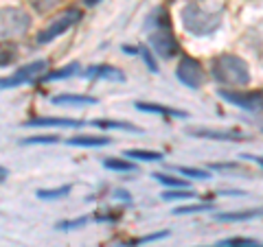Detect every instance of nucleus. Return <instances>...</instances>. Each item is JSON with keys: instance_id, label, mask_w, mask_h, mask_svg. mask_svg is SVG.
<instances>
[{"instance_id": "nucleus-32", "label": "nucleus", "mask_w": 263, "mask_h": 247, "mask_svg": "<svg viewBox=\"0 0 263 247\" xmlns=\"http://www.w3.org/2000/svg\"><path fill=\"white\" fill-rule=\"evenodd\" d=\"M114 199H121V201H132V197L125 193V191H114Z\"/></svg>"}, {"instance_id": "nucleus-26", "label": "nucleus", "mask_w": 263, "mask_h": 247, "mask_svg": "<svg viewBox=\"0 0 263 247\" xmlns=\"http://www.w3.org/2000/svg\"><path fill=\"white\" fill-rule=\"evenodd\" d=\"M195 193L186 191V188H174V191H167L162 193V199L164 201H174V199H193Z\"/></svg>"}, {"instance_id": "nucleus-31", "label": "nucleus", "mask_w": 263, "mask_h": 247, "mask_svg": "<svg viewBox=\"0 0 263 247\" xmlns=\"http://www.w3.org/2000/svg\"><path fill=\"white\" fill-rule=\"evenodd\" d=\"M95 219L97 221H114V219H119V215H114V212H97Z\"/></svg>"}, {"instance_id": "nucleus-8", "label": "nucleus", "mask_w": 263, "mask_h": 247, "mask_svg": "<svg viewBox=\"0 0 263 247\" xmlns=\"http://www.w3.org/2000/svg\"><path fill=\"white\" fill-rule=\"evenodd\" d=\"M24 127H62V129H81L88 125L86 120H77V118H60V116H40V118H29L22 122Z\"/></svg>"}, {"instance_id": "nucleus-18", "label": "nucleus", "mask_w": 263, "mask_h": 247, "mask_svg": "<svg viewBox=\"0 0 263 247\" xmlns=\"http://www.w3.org/2000/svg\"><path fill=\"white\" fill-rule=\"evenodd\" d=\"M72 191V184H64V186H57V188H42L37 191V199H44V201H55V199H62Z\"/></svg>"}, {"instance_id": "nucleus-16", "label": "nucleus", "mask_w": 263, "mask_h": 247, "mask_svg": "<svg viewBox=\"0 0 263 247\" xmlns=\"http://www.w3.org/2000/svg\"><path fill=\"white\" fill-rule=\"evenodd\" d=\"M90 125H95L99 129H121V131H134V134H143L141 127L132 125V122H123V120H105V118H97Z\"/></svg>"}, {"instance_id": "nucleus-23", "label": "nucleus", "mask_w": 263, "mask_h": 247, "mask_svg": "<svg viewBox=\"0 0 263 247\" xmlns=\"http://www.w3.org/2000/svg\"><path fill=\"white\" fill-rule=\"evenodd\" d=\"M154 177L158 179L162 186H169V188H189V184L184 179L174 177V175H167V173H154Z\"/></svg>"}, {"instance_id": "nucleus-15", "label": "nucleus", "mask_w": 263, "mask_h": 247, "mask_svg": "<svg viewBox=\"0 0 263 247\" xmlns=\"http://www.w3.org/2000/svg\"><path fill=\"white\" fill-rule=\"evenodd\" d=\"M263 217V210H237V212H217L215 221H250V219H257Z\"/></svg>"}, {"instance_id": "nucleus-37", "label": "nucleus", "mask_w": 263, "mask_h": 247, "mask_svg": "<svg viewBox=\"0 0 263 247\" xmlns=\"http://www.w3.org/2000/svg\"><path fill=\"white\" fill-rule=\"evenodd\" d=\"M217 247H219V245H217Z\"/></svg>"}, {"instance_id": "nucleus-27", "label": "nucleus", "mask_w": 263, "mask_h": 247, "mask_svg": "<svg viewBox=\"0 0 263 247\" xmlns=\"http://www.w3.org/2000/svg\"><path fill=\"white\" fill-rule=\"evenodd\" d=\"M204 210H213L211 203H197V205H180L174 210V215H195V212H204Z\"/></svg>"}, {"instance_id": "nucleus-19", "label": "nucleus", "mask_w": 263, "mask_h": 247, "mask_svg": "<svg viewBox=\"0 0 263 247\" xmlns=\"http://www.w3.org/2000/svg\"><path fill=\"white\" fill-rule=\"evenodd\" d=\"M103 167L108 171H119V173H134L136 171V164L125 158H105Z\"/></svg>"}, {"instance_id": "nucleus-5", "label": "nucleus", "mask_w": 263, "mask_h": 247, "mask_svg": "<svg viewBox=\"0 0 263 247\" xmlns=\"http://www.w3.org/2000/svg\"><path fill=\"white\" fill-rule=\"evenodd\" d=\"M48 70V61L46 59H35L27 66H22L9 77H0V90H11V88H18L24 84H35L40 81Z\"/></svg>"}, {"instance_id": "nucleus-12", "label": "nucleus", "mask_w": 263, "mask_h": 247, "mask_svg": "<svg viewBox=\"0 0 263 247\" xmlns=\"http://www.w3.org/2000/svg\"><path fill=\"white\" fill-rule=\"evenodd\" d=\"M66 145L70 147H86V149H97V147H108L110 138L108 136H88V134H79L66 140Z\"/></svg>"}, {"instance_id": "nucleus-22", "label": "nucleus", "mask_w": 263, "mask_h": 247, "mask_svg": "<svg viewBox=\"0 0 263 247\" xmlns=\"http://www.w3.org/2000/svg\"><path fill=\"white\" fill-rule=\"evenodd\" d=\"M60 136L55 134H42V136H29V138H22L20 145H55L60 142Z\"/></svg>"}, {"instance_id": "nucleus-6", "label": "nucleus", "mask_w": 263, "mask_h": 247, "mask_svg": "<svg viewBox=\"0 0 263 247\" xmlns=\"http://www.w3.org/2000/svg\"><path fill=\"white\" fill-rule=\"evenodd\" d=\"M147 29H149L147 39H149L152 51L158 53L162 59H171V57H176L180 53V44L176 35L171 33L169 24H158V27H147Z\"/></svg>"}, {"instance_id": "nucleus-34", "label": "nucleus", "mask_w": 263, "mask_h": 247, "mask_svg": "<svg viewBox=\"0 0 263 247\" xmlns=\"http://www.w3.org/2000/svg\"><path fill=\"white\" fill-rule=\"evenodd\" d=\"M243 158H250V160L257 162L259 167H263V155H243Z\"/></svg>"}, {"instance_id": "nucleus-30", "label": "nucleus", "mask_w": 263, "mask_h": 247, "mask_svg": "<svg viewBox=\"0 0 263 247\" xmlns=\"http://www.w3.org/2000/svg\"><path fill=\"white\" fill-rule=\"evenodd\" d=\"M138 55H143L145 66L149 68V72H154V75H156V72H158V64H156V57L149 53V48H141V53H138Z\"/></svg>"}, {"instance_id": "nucleus-13", "label": "nucleus", "mask_w": 263, "mask_h": 247, "mask_svg": "<svg viewBox=\"0 0 263 247\" xmlns=\"http://www.w3.org/2000/svg\"><path fill=\"white\" fill-rule=\"evenodd\" d=\"M136 110L141 112H149V114H160V116H176V118H189V114L182 110H176V108H167V105H158V103H143V101H136Z\"/></svg>"}, {"instance_id": "nucleus-36", "label": "nucleus", "mask_w": 263, "mask_h": 247, "mask_svg": "<svg viewBox=\"0 0 263 247\" xmlns=\"http://www.w3.org/2000/svg\"><path fill=\"white\" fill-rule=\"evenodd\" d=\"M99 3H101V0H84L86 7H95V5H99Z\"/></svg>"}, {"instance_id": "nucleus-20", "label": "nucleus", "mask_w": 263, "mask_h": 247, "mask_svg": "<svg viewBox=\"0 0 263 247\" xmlns=\"http://www.w3.org/2000/svg\"><path fill=\"white\" fill-rule=\"evenodd\" d=\"M18 48H15V44L11 42H5L0 44V68H7V66H11L18 61Z\"/></svg>"}, {"instance_id": "nucleus-1", "label": "nucleus", "mask_w": 263, "mask_h": 247, "mask_svg": "<svg viewBox=\"0 0 263 247\" xmlns=\"http://www.w3.org/2000/svg\"><path fill=\"white\" fill-rule=\"evenodd\" d=\"M211 75L219 86L239 90L250 84V66L239 55L221 53L211 59Z\"/></svg>"}, {"instance_id": "nucleus-10", "label": "nucleus", "mask_w": 263, "mask_h": 247, "mask_svg": "<svg viewBox=\"0 0 263 247\" xmlns=\"http://www.w3.org/2000/svg\"><path fill=\"white\" fill-rule=\"evenodd\" d=\"M189 134L204 140H221V142H239V140H243V134L233 129H189Z\"/></svg>"}, {"instance_id": "nucleus-28", "label": "nucleus", "mask_w": 263, "mask_h": 247, "mask_svg": "<svg viewBox=\"0 0 263 247\" xmlns=\"http://www.w3.org/2000/svg\"><path fill=\"white\" fill-rule=\"evenodd\" d=\"M88 217H77V219H64L57 223V230H75V228H84L88 223Z\"/></svg>"}, {"instance_id": "nucleus-25", "label": "nucleus", "mask_w": 263, "mask_h": 247, "mask_svg": "<svg viewBox=\"0 0 263 247\" xmlns=\"http://www.w3.org/2000/svg\"><path fill=\"white\" fill-rule=\"evenodd\" d=\"M219 247H263L259 241L254 238H243V236H237V238H228V241H221L217 243Z\"/></svg>"}, {"instance_id": "nucleus-2", "label": "nucleus", "mask_w": 263, "mask_h": 247, "mask_svg": "<svg viewBox=\"0 0 263 247\" xmlns=\"http://www.w3.org/2000/svg\"><path fill=\"white\" fill-rule=\"evenodd\" d=\"M180 18H182L184 31L195 37L213 35V33L221 27V11H209L197 3L184 5L182 11H180Z\"/></svg>"}, {"instance_id": "nucleus-4", "label": "nucleus", "mask_w": 263, "mask_h": 247, "mask_svg": "<svg viewBox=\"0 0 263 247\" xmlns=\"http://www.w3.org/2000/svg\"><path fill=\"white\" fill-rule=\"evenodd\" d=\"M81 15H84V13H81L79 7H68V9L62 11L51 24H48L46 29H42V31L37 33L35 42H37V44H51L53 39H57L60 35H64V33L68 31V29L75 27V24L81 20Z\"/></svg>"}, {"instance_id": "nucleus-9", "label": "nucleus", "mask_w": 263, "mask_h": 247, "mask_svg": "<svg viewBox=\"0 0 263 247\" xmlns=\"http://www.w3.org/2000/svg\"><path fill=\"white\" fill-rule=\"evenodd\" d=\"M81 77L86 79H108V81H119V84H123L125 81V75L114 68V66H108V64H99V66H90V68L81 70Z\"/></svg>"}, {"instance_id": "nucleus-7", "label": "nucleus", "mask_w": 263, "mask_h": 247, "mask_svg": "<svg viewBox=\"0 0 263 247\" xmlns=\"http://www.w3.org/2000/svg\"><path fill=\"white\" fill-rule=\"evenodd\" d=\"M176 77H178L180 84H184L186 88H191V90L202 88L204 79H206L202 64L197 61L195 57H189V55H184L182 59H180L178 68H176Z\"/></svg>"}, {"instance_id": "nucleus-17", "label": "nucleus", "mask_w": 263, "mask_h": 247, "mask_svg": "<svg viewBox=\"0 0 263 247\" xmlns=\"http://www.w3.org/2000/svg\"><path fill=\"white\" fill-rule=\"evenodd\" d=\"M123 155H125V158L141 160V162H162V158H164L160 151H147V149H125Z\"/></svg>"}, {"instance_id": "nucleus-35", "label": "nucleus", "mask_w": 263, "mask_h": 247, "mask_svg": "<svg viewBox=\"0 0 263 247\" xmlns=\"http://www.w3.org/2000/svg\"><path fill=\"white\" fill-rule=\"evenodd\" d=\"M7 177H9V171H7L5 167H0V184H3Z\"/></svg>"}, {"instance_id": "nucleus-29", "label": "nucleus", "mask_w": 263, "mask_h": 247, "mask_svg": "<svg viewBox=\"0 0 263 247\" xmlns=\"http://www.w3.org/2000/svg\"><path fill=\"white\" fill-rule=\"evenodd\" d=\"M164 236H169V232H156V234H147V236L134 238V241L125 243V247H138L141 243H152V241H158V238H164Z\"/></svg>"}, {"instance_id": "nucleus-14", "label": "nucleus", "mask_w": 263, "mask_h": 247, "mask_svg": "<svg viewBox=\"0 0 263 247\" xmlns=\"http://www.w3.org/2000/svg\"><path fill=\"white\" fill-rule=\"evenodd\" d=\"M79 70H81L79 61H72V64H68V66H62V68H57V70L46 72V75L40 79V81H60V79H68V77L79 75Z\"/></svg>"}, {"instance_id": "nucleus-24", "label": "nucleus", "mask_w": 263, "mask_h": 247, "mask_svg": "<svg viewBox=\"0 0 263 247\" xmlns=\"http://www.w3.org/2000/svg\"><path fill=\"white\" fill-rule=\"evenodd\" d=\"M169 169H174L178 173H182V175L186 177H193V179H211V173L209 171H204V169H193V167H169Z\"/></svg>"}, {"instance_id": "nucleus-21", "label": "nucleus", "mask_w": 263, "mask_h": 247, "mask_svg": "<svg viewBox=\"0 0 263 247\" xmlns=\"http://www.w3.org/2000/svg\"><path fill=\"white\" fill-rule=\"evenodd\" d=\"M64 3V0H29V5L33 7V11L40 13V15H46L51 13L53 9H57Z\"/></svg>"}, {"instance_id": "nucleus-11", "label": "nucleus", "mask_w": 263, "mask_h": 247, "mask_svg": "<svg viewBox=\"0 0 263 247\" xmlns=\"http://www.w3.org/2000/svg\"><path fill=\"white\" fill-rule=\"evenodd\" d=\"M53 105H66V108H88L97 105V96L90 94H55L51 98Z\"/></svg>"}, {"instance_id": "nucleus-3", "label": "nucleus", "mask_w": 263, "mask_h": 247, "mask_svg": "<svg viewBox=\"0 0 263 247\" xmlns=\"http://www.w3.org/2000/svg\"><path fill=\"white\" fill-rule=\"evenodd\" d=\"M31 29V15L22 7H3L0 9V39H15L27 35Z\"/></svg>"}, {"instance_id": "nucleus-33", "label": "nucleus", "mask_w": 263, "mask_h": 247, "mask_svg": "<svg viewBox=\"0 0 263 247\" xmlns=\"http://www.w3.org/2000/svg\"><path fill=\"white\" fill-rule=\"evenodd\" d=\"M123 51H125L127 55H138V53H141V48H138V46H129V44H123Z\"/></svg>"}]
</instances>
